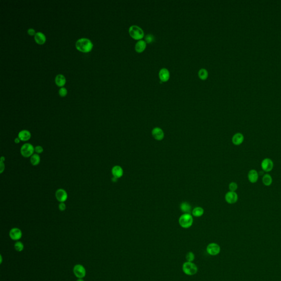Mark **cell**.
Here are the masks:
<instances>
[{
  "label": "cell",
  "mask_w": 281,
  "mask_h": 281,
  "mask_svg": "<svg viewBox=\"0 0 281 281\" xmlns=\"http://www.w3.org/2000/svg\"><path fill=\"white\" fill-rule=\"evenodd\" d=\"M35 152L36 153V154H41L43 152V148L42 146H37L35 147Z\"/></svg>",
  "instance_id": "31"
},
{
  "label": "cell",
  "mask_w": 281,
  "mask_h": 281,
  "mask_svg": "<svg viewBox=\"0 0 281 281\" xmlns=\"http://www.w3.org/2000/svg\"><path fill=\"white\" fill-rule=\"evenodd\" d=\"M14 249L18 252H21L24 250V244L21 241H16L14 243Z\"/></svg>",
  "instance_id": "26"
},
{
  "label": "cell",
  "mask_w": 281,
  "mask_h": 281,
  "mask_svg": "<svg viewBox=\"0 0 281 281\" xmlns=\"http://www.w3.org/2000/svg\"><path fill=\"white\" fill-rule=\"evenodd\" d=\"M182 271L187 276H194L198 272V268L193 262L185 261L182 265Z\"/></svg>",
  "instance_id": "2"
},
{
  "label": "cell",
  "mask_w": 281,
  "mask_h": 281,
  "mask_svg": "<svg viewBox=\"0 0 281 281\" xmlns=\"http://www.w3.org/2000/svg\"><path fill=\"white\" fill-rule=\"evenodd\" d=\"M185 258H186V261H188V262H193V261H194V260H195L196 256H195L194 253L190 251V252H188L186 254Z\"/></svg>",
  "instance_id": "27"
},
{
  "label": "cell",
  "mask_w": 281,
  "mask_h": 281,
  "mask_svg": "<svg viewBox=\"0 0 281 281\" xmlns=\"http://www.w3.org/2000/svg\"><path fill=\"white\" fill-rule=\"evenodd\" d=\"M206 251L210 256L218 255L221 252V247L219 244L215 242H212L207 244L206 248Z\"/></svg>",
  "instance_id": "6"
},
{
  "label": "cell",
  "mask_w": 281,
  "mask_h": 281,
  "mask_svg": "<svg viewBox=\"0 0 281 281\" xmlns=\"http://www.w3.org/2000/svg\"><path fill=\"white\" fill-rule=\"evenodd\" d=\"M35 152V148L30 143H25L21 147L20 153L24 158L31 157Z\"/></svg>",
  "instance_id": "5"
},
{
  "label": "cell",
  "mask_w": 281,
  "mask_h": 281,
  "mask_svg": "<svg viewBox=\"0 0 281 281\" xmlns=\"http://www.w3.org/2000/svg\"><path fill=\"white\" fill-rule=\"evenodd\" d=\"M58 207H59V209L62 211H63L66 209V205L64 203H60Z\"/></svg>",
  "instance_id": "32"
},
{
  "label": "cell",
  "mask_w": 281,
  "mask_h": 281,
  "mask_svg": "<svg viewBox=\"0 0 281 281\" xmlns=\"http://www.w3.org/2000/svg\"><path fill=\"white\" fill-rule=\"evenodd\" d=\"M56 198L60 203H64L68 199V193L66 190L62 188L57 190L56 192Z\"/></svg>",
  "instance_id": "10"
},
{
  "label": "cell",
  "mask_w": 281,
  "mask_h": 281,
  "mask_svg": "<svg viewBox=\"0 0 281 281\" xmlns=\"http://www.w3.org/2000/svg\"><path fill=\"white\" fill-rule=\"evenodd\" d=\"M179 224L183 228H188L192 226L193 219L190 214H183L180 217Z\"/></svg>",
  "instance_id": "4"
},
{
  "label": "cell",
  "mask_w": 281,
  "mask_h": 281,
  "mask_svg": "<svg viewBox=\"0 0 281 281\" xmlns=\"http://www.w3.org/2000/svg\"><path fill=\"white\" fill-rule=\"evenodd\" d=\"M147 46V43L144 40H139L135 45V51L139 53H141L145 51Z\"/></svg>",
  "instance_id": "18"
},
{
  "label": "cell",
  "mask_w": 281,
  "mask_h": 281,
  "mask_svg": "<svg viewBox=\"0 0 281 281\" xmlns=\"http://www.w3.org/2000/svg\"><path fill=\"white\" fill-rule=\"evenodd\" d=\"M20 141H21V140H20V139H19V137H17V138H15V139H14V142H15L16 144L19 143Z\"/></svg>",
  "instance_id": "35"
},
{
  "label": "cell",
  "mask_w": 281,
  "mask_h": 281,
  "mask_svg": "<svg viewBox=\"0 0 281 281\" xmlns=\"http://www.w3.org/2000/svg\"><path fill=\"white\" fill-rule=\"evenodd\" d=\"M198 77L202 80H205L208 77V72L205 69H201L198 71Z\"/></svg>",
  "instance_id": "25"
},
{
  "label": "cell",
  "mask_w": 281,
  "mask_h": 281,
  "mask_svg": "<svg viewBox=\"0 0 281 281\" xmlns=\"http://www.w3.org/2000/svg\"><path fill=\"white\" fill-rule=\"evenodd\" d=\"M261 166L265 172H270L273 168V162L270 158H265L261 162Z\"/></svg>",
  "instance_id": "9"
},
{
  "label": "cell",
  "mask_w": 281,
  "mask_h": 281,
  "mask_svg": "<svg viewBox=\"0 0 281 281\" xmlns=\"http://www.w3.org/2000/svg\"><path fill=\"white\" fill-rule=\"evenodd\" d=\"M35 41L39 45H43L45 43L46 38L45 35L41 32H37L34 35Z\"/></svg>",
  "instance_id": "19"
},
{
  "label": "cell",
  "mask_w": 281,
  "mask_h": 281,
  "mask_svg": "<svg viewBox=\"0 0 281 281\" xmlns=\"http://www.w3.org/2000/svg\"><path fill=\"white\" fill-rule=\"evenodd\" d=\"M228 187H229V190H230V191L235 192L238 188V185L236 183V182H231L229 184Z\"/></svg>",
  "instance_id": "28"
},
{
  "label": "cell",
  "mask_w": 281,
  "mask_h": 281,
  "mask_svg": "<svg viewBox=\"0 0 281 281\" xmlns=\"http://www.w3.org/2000/svg\"><path fill=\"white\" fill-rule=\"evenodd\" d=\"M58 92H59V94H60V96L64 97L65 96H66L67 94V90L65 87H62L59 90Z\"/></svg>",
  "instance_id": "30"
},
{
  "label": "cell",
  "mask_w": 281,
  "mask_h": 281,
  "mask_svg": "<svg viewBox=\"0 0 281 281\" xmlns=\"http://www.w3.org/2000/svg\"><path fill=\"white\" fill-rule=\"evenodd\" d=\"M152 135L154 139L157 141H162L164 138V132L160 128H154L152 131Z\"/></svg>",
  "instance_id": "12"
},
{
  "label": "cell",
  "mask_w": 281,
  "mask_h": 281,
  "mask_svg": "<svg viewBox=\"0 0 281 281\" xmlns=\"http://www.w3.org/2000/svg\"><path fill=\"white\" fill-rule=\"evenodd\" d=\"M5 169V165L3 162H0V173H2Z\"/></svg>",
  "instance_id": "33"
},
{
  "label": "cell",
  "mask_w": 281,
  "mask_h": 281,
  "mask_svg": "<svg viewBox=\"0 0 281 281\" xmlns=\"http://www.w3.org/2000/svg\"><path fill=\"white\" fill-rule=\"evenodd\" d=\"M5 160V158L4 156H1V162H4Z\"/></svg>",
  "instance_id": "37"
},
{
  "label": "cell",
  "mask_w": 281,
  "mask_h": 281,
  "mask_svg": "<svg viewBox=\"0 0 281 281\" xmlns=\"http://www.w3.org/2000/svg\"><path fill=\"white\" fill-rule=\"evenodd\" d=\"M18 137L20 139L21 141L26 142L31 139V132L27 130L20 131L18 134Z\"/></svg>",
  "instance_id": "15"
},
{
  "label": "cell",
  "mask_w": 281,
  "mask_h": 281,
  "mask_svg": "<svg viewBox=\"0 0 281 281\" xmlns=\"http://www.w3.org/2000/svg\"><path fill=\"white\" fill-rule=\"evenodd\" d=\"M28 33L30 35H35L36 33H35V30L33 28H30L28 30Z\"/></svg>",
  "instance_id": "34"
},
{
  "label": "cell",
  "mask_w": 281,
  "mask_h": 281,
  "mask_svg": "<svg viewBox=\"0 0 281 281\" xmlns=\"http://www.w3.org/2000/svg\"><path fill=\"white\" fill-rule=\"evenodd\" d=\"M9 236L12 240L18 241L22 237L23 233L20 228L17 227H14L9 231Z\"/></svg>",
  "instance_id": "8"
},
{
  "label": "cell",
  "mask_w": 281,
  "mask_h": 281,
  "mask_svg": "<svg viewBox=\"0 0 281 281\" xmlns=\"http://www.w3.org/2000/svg\"><path fill=\"white\" fill-rule=\"evenodd\" d=\"M224 198L228 204H233L237 202L238 197L235 192L230 191L226 194Z\"/></svg>",
  "instance_id": "11"
},
{
  "label": "cell",
  "mask_w": 281,
  "mask_h": 281,
  "mask_svg": "<svg viewBox=\"0 0 281 281\" xmlns=\"http://www.w3.org/2000/svg\"><path fill=\"white\" fill-rule=\"evenodd\" d=\"M154 40V37L153 35L148 34L145 36V41L147 43H153Z\"/></svg>",
  "instance_id": "29"
},
{
  "label": "cell",
  "mask_w": 281,
  "mask_h": 281,
  "mask_svg": "<svg viewBox=\"0 0 281 281\" xmlns=\"http://www.w3.org/2000/svg\"><path fill=\"white\" fill-rule=\"evenodd\" d=\"M248 178L250 182L252 183H255L258 180V173L255 170H250L248 174Z\"/></svg>",
  "instance_id": "17"
},
{
  "label": "cell",
  "mask_w": 281,
  "mask_h": 281,
  "mask_svg": "<svg viewBox=\"0 0 281 281\" xmlns=\"http://www.w3.org/2000/svg\"><path fill=\"white\" fill-rule=\"evenodd\" d=\"M191 206L187 202H183L180 205V209L185 214H190L191 212Z\"/></svg>",
  "instance_id": "21"
},
{
  "label": "cell",
  "mask_w": 281,
  "mask_h": 281,
  "mask_svg": "<svg viewBox=\"0 0 281 281\" xmlns=\"http://www.w3.org/2000/svg\"><path fill=\"white\" fill-rule=\"evenodd\" d=\"M262 181L265 186H270L272 183V178L270 175L266 173V174H265L262 177Z\"/></svg>",
  "instance_id": "22"
},
{
  "label": "cell",
  "mask_w": 281,
  "mask_h": 281,
  "mask_svg": "<svg viewBox=\"0 0 281 281\" xmlns=\"http://www.w3.org/2000/svg\"><path fill=\"white\" fill-rule=\"evenodd\" d=\"M111 180H112V181L113 182H116L117 181V180H118V179L116 178V177H113L112 179H111Z\"/></svg>",
  "instance_id": "36"
},
{
  "label": "cell",
  "mask_w": 281,
  "mask_h": 281,
  "mask_svg": "<svg viewBox=\"0 0 281 281\" xmlns=\"http://www.w3.org/2000/svg\"><path fill=\"white\" fill-rule=\"evenodd\" d=\"M41 160L40 156L38 154H34L30 157V163L33 166H36L39 164Z\"/></svg>",
  "instance_id": "23"
},
{
  "label": "cell",
  "mask_w": 281,
  "mask_h": 281,
  "mask_svg": "<svg viewBox=\"0 0 281 281\" xmlns=\"http://www.w3.org/2000/svg\"><path fill=\"white\" fill-rule=\"evenodd\" d=\"M2 255H1V263H2Z\"/></svg>",
  "instance_id": "39"
},
{
  "label": "cell",
  "mask_w": 281,
  "mask_h": 281,
  "mask_svg": "<svg viewBox=\"0 0 281 281\" xmlns=\"http://www.w3.org/2000/svg\"><path fill=\"white\" fill-rule=\"evenodd\" d=\"M204 209L202 207H196L192 211V215L195 217H200L204 214Z\"/></svg>",
  "instance_id": "24"
},
{
  "label": "cell",
  "mask_w": 281,
  "mask_h": 281,
  "mask_svg": "<svg viewBox=\"0 0 281 281\" xmlns=\"http://www.w3.org/2000/svg\"><path fill=\"white\" fill-rule=\"evenodd\" d=\"M129 33L131 37L138 41L142 40L145 35L143 30L137 26H131L129 29Z\"/></svg>",
  "instance_id": "3"
},
{
  "label": "cell",
  "mask_w": 281,
  "mask_h": 281,
  "mask_svg": "<svg viewBox=\"0 0 281 281\" xmlns=\"http://www.w3.org/2000/svg\"><path fill=\"white\" fill-rule=\"evenodd\" d=\"M111 173L114 177L119 179L122 177L124 173V171L122 168L119 165H115L111 169Z\"/></svg>",
  "instance_id": "14"
},
{
  "label": "cell",
  "mask_w": 281,
  "mask_h": 281,
  "mask_svg": "<svg viewBox=\"0 0 281 281\" xmlns=\"http://www.w3.org/2000/svg\"><path fill=\"white\" fill-rule=\"evenodd\" d=\"M55 82L58 86H63L65 84L66 79L62 74H58L55 77Z\"/></svg>",
  "instance_id": "20"
},
{
  "label": "cell",
  "mask_w": 281,
  "mask_h": 281,
  "mask_svg": "<svg viewBox=\"0 0 281 281\" xmlns=\"http://www.w3.org/2000/svg\"><path fill=\"white\" fill-rule=\"evenodd\" d=\"M244 137L243 134L241 133H236L233 135L232 139V141L233 145L239 146L242 144L244 141Z\"/></svg>",
  "instance_id": "16"
},
{
  "label": "cell",
  "mask_w": 281,
  "mask_h": 281,
  "mask_svg": "<svg viewBox=\"0 0 281 281\" xmlns=\"http://www.w3.org/2000/svg\"><path fill=\"white\" fill-rule=\"evenodd\" d=\"M159 77L162 82H167L170 79L169 71L167 69H161L159 72Z\"/></svg>",
  "instance_id": "13"
},
{
  "label": "cell",
  "mask_w": 281,
  "mask_h": 281,
  "mask_svg": "<svg viewBox=\"0 0 281 281\" xmlns=\"http://www.w3.org/2000/svg\"><path fill=\"white\" fill-rule=\"evenodd\" d=\"M77 281H84V280L83 279V278H77Z\"/></svg>",
  "instance_id": "38"
},
{
  "label": "cell",
  "mask_w": 281,
  "mask_h": 281,
  "mask_svg": "<svg viewBox=\"0 0 281 281\" xmlns=\"http://www.w3.org/2000/svg\"><path fill=\"white\" fill-rule=\"evenodd\" d=\"M75 47L77 50L82 52H88L91 51L93 47V44L91 40L87 38H81L77 41Z\"/></svg>",
  "instance_id": "1"
},
{
  "label": "cell",
  "mask_w": 281,
  "mask_h": 281,
  "mask_svg": "<svg viewBox=\"0 0 281 281\" xmlns=\"http://www.w3.org/2000/svg\"><path fill=\"white\" fill-rule=\"evenodd\" d=\"M73 273L77 278H84L86 275L85 267L81 264H77L73 267Z\"/></svg>",
  "instance_id": "7"
}]
</instances>
